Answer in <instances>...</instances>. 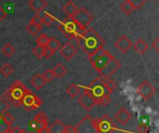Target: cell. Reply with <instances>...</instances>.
<instances>
[{
  "instance_id": "d4e9b609",
  "label": "cell",
  "mask_w": 159,
  "mask_h": 133,
  "mask_svg": "<svg viewBox=\"0 0 159 133\" xmlns=\"http://www.w3.org/2000/svg\"><path fill=\"white\" fill-rule=\"evenodd\" d=\"M1 50H2V53H3L6 57H7V58L12 57V56L14 55V53H15V48H14L11 44H9V43L5 44V45L3 46V48H2Z\"/></svg>"
},
{
  "instance_id": "ab89813d",
  "label": "cell",
  "mask_w": 159,
  "mask_h": 133,
  "mask_svg": "<svg viewBox=\"0 0 159 133\" xmlns=\"http://www.w3.org/2000/svg\"><path fill=\"white\" fill-rule=\"evenodd\" d=\"M19 130H20V129H18L17 127H12V126H10V127H8V128H7L3 133H18L19 132Z\"/></svg>"
},
{
  "instance_id": "ffe728a7",
  "label": "cell",
  "mask_w": 159,
  "mask_h": 133,
  "mask_svg": "<svg viewBox=\"0 0 159 133\" xmlns=\"http://www.w3.org/2000/svg\"><path fill=\"white\" fill-rule=\"evenodd\" d=\"M46 83H47V82H46V80L44 79L42 74L35 75V76L31 79V84H32V86H33L35 89H37V90H38V89H41L45 86Z\"/></svg>"
},
{
  "instance_id": "3957f363",
  "label": "cell",
  "mask_w": 159,
  "mask_h": 133,
  "mask_svg": "<svg viewBox=\"0 0 159 133\" xmlns=\"http://www.w3.org/2000/svg\"><path fill=\"white\" fill-rule=\"evenodd\" d=\"M113 58L114 56L104 47H101L94 52L89 54V61L97 72L101 71Z\"/></svg>"
},
{
  "instance_id": "836d02e7",
  "label": "cell",
  "mask_w": 159,
  "mask_h": 133,
  "mask_svg": "<svg viewBox=\"0 0 159 133\" xmlns=\"http://www.w3.org/2000/svg\"><path fill=\"white\" fill-rule=\"evenodd\" d=\"M128 1L131 4L134 9H138V8H141L143 6H144V4L148 0H128Z\"/></svg>"
},
{
  "instance_id": "74e56055",
  "label": "cell",
  "mask_w": 159,
  "mask_h": 133,
  "mask_svg": "<svg viewBox=\"0 0 159 133\" xmlns=\"http://www.w3.org/2000/svg\"><path fill=\"white\" fill-rule=\"evenodd\" d=\"M54 54V52L50 49V48H48V47H45V53H44V58H46V59H49L52 55Z\"/></svg>"
},
{
  "instance_id": "30bf717a",
  "label": "cell",
  "mask_w": 159,
  "mask_h": 133,
  "mask_svg": "<svg viewBox=\"0 0 159 133\" xmlns=\"http://www.w3.org/2000/svg\"><path fill=\"white\" fill-rule=\"evenodd\" d=\"M120 67H121V62L114 57L101 71L98 72V74L102 78H109L112 77L115 75V73L120 69Z\"/></svg>"
},
{
  "instance_id": "60d3db41",
  "label": "cell",
  "mask_w": 159,
  "mask_h": 133,
  "mask_svg": "<svg viewBox=\"0 0 159 133\" xmlns=\"http://www.w3.org/2000/svg\"><path fill=\"white\" fill-rule=\"evenodd\" d=\"M7 17V12L5 11V9L0 6V22Z\"/></svg>"
},
{
  "instance_id": "cb8c5ba5",
  "label": "cell",
  "mask_w": 159,
  "mask_h": 133,
  "mask_svg": "<svg viewBox=\"0 0 159 133\" xmlns=\"http://www.w3.org/2000/svg\"><path fill=\"white\" fill-rule=\"evenodd\" d=\"M13 72H14V67L12 65H10L9 63H5L0 68V73L5 77H8L9 76H11L13 74Z\"/></svg>"
},
{
  "instance_id": "f1b7e54d",
  "label": "cell",
  "mask_w": 159,
  "mask_h": 133,
  "mask_svg": "<svg viewBox=\"0 0 159 133\" xmlns=\"http://www.w3.org/2000/svg\"><path fill=\"white\" fill-rule=\"evenodd\" d=\"M104 79V83H105V86L107 88V90L109 91V93H112L114 92L116 88H117V85L116 83V81L114 79H112L111 77L109 78H103Z\"/></svg>"
},
{
  "instance_id": "9c48e42d",
  "label": "cell",
  "mask_w": 159,
  "mask_h": 133,
  "mask_svg": "<svg viewBox=\"0 0 159 133\" xmlns=\"http://www.w3.org/2000/svg\"><path fill=\"white\" fill-rule=\"evenodd\" d=\"M75 133H98L94 118H92L90 116H86L75 127Z\"/></svg>"
},
{
  "instance_id": "6da1fadb",
  "label": "cell",
  "mask_w": 159,
  "mask_h": 133,
  "mask_svg": "<svg viewBox=\"0 0 159 133\" xmlns=\"http://www.w3.org/2000/svg\"><path fill=\"white\" fill-rule=\"evenodd\" d=\"M77 45L84 50L88 55L94 52L101 47H103L105 42L99 35V34L92 28L85 29L76 37Z\"/></svg>"
},
{
  "instance_id": "f546056e",
  "label": "cell",
  "mask_w": 159,
  "mask_h": 133,
  "mask_svg": "<svg viewBox=\"0 0 159 133\" xmlns=\"http://www.w3.org/2000/svg\"><path fill=\"white\" fill-rule=\"evenodd\" d=\"M9 103L4 96H0V116H3L9 109Z\"/></svg>"
},
{
  "instance_id": "7402d4cb",
  "label": "cell",
  "mask_w": 159,
  "mask_h": 133,
  "mask_svg": "<svg viewBox=\"0 0 159 133\" xmlns=\"http://www.w3.org/2000/svg\"><path fill=\"white\" fill-rule=\"evenodd\" d=\"M77 7L76 5L72 1V0H69L63 7H62V10L68 15V17H73V15L76 12L77 10Z\"/></svg>"
},
{
  "instance_id": "7bdbcfd3",
  "label": "cell",
  "mask_w": 159,
  "mask_h": 133,
  "mask_svg": "<svg viewBox=\"0 0 159 133\" xmlns=\"http://www.w3.org/2000/svg\"><path fill=\"white\" fill-rule=\"evenodd\" d=\"M29 133H35V132H34V131H32V132H29Z\"/></svg>"
},
{
  "instance_id": "484cf974",
  "label": "cell",
  "mask_w": 159,
  "mask_h": 133,
  "mask_svg": "<svg viewBox=\"0 0 159 133\" xmlns=\"http://www.w3.org/2000/svg\"><path fill=\"white\" fill-rule=\"evenodd\" d=\"M79 91H80V87L77 86V85H75V84H72V85H70V86L66 89L67 94H68L72 99H75V98L78 95Z\"/></svg>"
},
{
  "instance_id": "4316f807",
  "label": "cell",
  "mask_w": 159,
  "mask_h": 133,
  "mask_svg": "<svg viewBox=\"0 0 159 133\" xmlns=\"http://www.w3.org/2000/svg\"><path fill=\"white\" fill-rule=\"evenodd\" d=\"M26 30L33 35V36H36L39 33H40V31L42 30V26H37V25H35V24H34L33 22H29L28 24H27V26H26Z\"/></svg>"
},
{
  "instance_id": "d6986e66",
  "label": "cell",
  "mask_w": 159,
  "mask_h": 133,
  "mask_svg": "<svg viewBox=\"0 0 159 133\" xmlns=\"http://www.w3.org/2000/svg\"><path fill=\"white\" fill-rule=\"evenodd\" d=\"M149 48V46L147 44V42L143 39V38H139L136 43L134 44V49L137 53L139 54H144Z\"/></svg>"
},
{
  "instance_id": "4fadbf2b",
  "label": "cell",
  "mask_w": 159,
  "mask_h": 133,
  "mask_svg": "<svg viewBox=\"0 0 159 133\" xmlns=\"http://www.w3.org/2000/svg\"><path fill=\"white\" fill-rule=\"evenodd\" d=\"M77 102H78V103H79L84 109H86L87 111L92 110V109L97 105L94 97L87 90L86 88H85V89H84V92H83V93L80 95V97L77 99Z\"/></svg>"
},
{
  "instance_id": "8992f818",
  "label": "cell",
  "mask_w": 159,
  "mask_h": 133,
  "mask_svg": "<svg viewBox=\"0 0 159 133\" xmlns=\"http://www.w3.org/2000/svg\"><path fill=\"white\" fill-rule=\"evenodd\" d=\"M94 122L98 133H114L117 130L116 125L108 116H103L101 118L94 119Z\"/></svg>"
},
{
  "instance_id": "52a82bcc",
  "label": "cell",
  "mask_w": 159,
  "mask_h": 133,
  "mask_svg": "<svg viewBox=\"0 0 159 133\" xmlns=\"http://www.w3.org/2000/svg\"><path fill=\"white\" fill-rule=\"evenodd\" d=\"M41 104H42V102L40 98L28 89L22 98L20 107L22 106L23 109H25L26 111H33V110L39 108Z\"/></svg>"
},
{
  "instance_id": "9a60e30c",
  "label": "cell",
  "mask_w": 159,
  "mask_h": 133,
  "mask_svg": "<svg viewBox=\"0 0 159 133\" xmlns=\"http://www.w3.org/2000/svg\"><path fill=\"white\" fill-rule=\"evenodd\" d=\"M131 118L132 115L126 107H121L115 115V120L120 125H126Z\"/></svg>"
},
{
  "instance_id": "2e32d148",
  "label": "cell",
  "mask_w": 159,
  "mask_h": 133,
  "mask_svg": "<svg viewBox=\"0 0 159 133\" xmlns=\"http://www.w3.org/2000/svg\"><path fill=\"white\" fill-rule=\"evenodd\" d=\"M115 46L122 52V53H127L128 50L132 47V42L131 40L127 36V35H121L116 42Z\"/></svg>"
},
{
  "instance_id": "8d00e7d4",
  "label": "cell",
  "mask_w": 159,
  "mask_h": 133,
  "mask_svg": "<svg viewBox=\"0 0 159 133\" xmlns=\"http://www.w3.org/2000/svg\"><path fill=\"white\" fill-rule=\"evenodd\" d=\"M31 22H33L34 24L37 25V26H42L43 24V21H42V17L39 14H36L33 17V19L30 21Z\"/></svg>"
},
{
  "instance_id": "ac0fdd59",
  "label": "cell",
  "mask_w": 159,
  "mask_h": 133,
  "mask_svg": "<svg viewBox=\"0 0 159 133\" xmlns=\"http://www.w3.org/2000/svg\"><path fill=\"white\" fill-rule=\"evenodd\" d=\"M48 129L49 133H68L66 131V125H64L61 120H56Z\"/></svg>"
},
{
  "instance_id": "5b68a950",
  "label": "cell",
  "mask_w": 159,
  "mask_h": 133,
  "mask_svg": "<svg viewBox=\"0 0 159 133\" xmlns=\"http://www.w3.org/2000/svg\"><path fill=\"white\" fill-rule=\"evenodd\" d=\"M59 29L61 33L68 39H72L74 37H76L82 31L85 29L81 28L72 17H69L68 19L61 21L59 25Z\"/></svg>"
},
{
  "instance_id": "f35d334b",
  "label": "cell",
  "mask_w": 159,
  "mask_h": 133,
  "mask_svg": "<svg viewBox=\"0 0 159 133\" xmlns=\"http://www.w3.org/2000/svg\"><path fill=\"white\" fill-rule=\"evenodd\" d=\"M152 48L157 51H159V37H157L153 42H152Z\"/></svg>"
},
{
  "instance_id": "e0dca14e",
  "label": "cell",
  "mask_w": 159,
  "mask_h": 133,
  "mask_svg": "<svg viewBox=\"0 0 159 133\" xmlns=\"http://www.w3.org/2000/svg\"><path fill=\"white\" fill-rule=\"evenodd\" d=\"M28 5L31 9L34 10L36 14H39L48 7V3L46 0H30Z\"/></svg>"
},
{
  "instance_id": "4dcf8cb0",
  "label": "cell",
  "mask_w": 159,
  "mask_h": 133,
  "mask_svg": "<svg viewBox=\"0 0 159 133\" xmlns=\"http://www.w3.org/2000/svg\"><path fill=\"white\" fill-rule=\"evenodd\" d=\"M2 120H3V122H4L7 127H10V126H12V124H13L15 118H14V117H13L10 113L6 112V113L2 116Z\"/></svg>"
},
{
  "instance_id": "e575fe53",
  "label": "cell",
  "mask_w": 159,
  "mask_h": 133,
  "mask_svg": "<svg viewBox=\"0 0 159 133\" xmlns=\"http://www.w3.org/2000/svg\"><path fill=\"white\" fill-rule=\"evenodd\" d=\"M42 21H43V24H45L46 26H50L52 24V22L54 21V18H53L52 15L46 13L42 17Z\"/></svg>"
},
{
  "instance_id": "d590c367",
  "label": "cell",
  "mask_w": 159,
  "mask_h": 133,
  "mask_svg": "<svg viewBox=\"0 0 159 133\" xmlns=\"http://www.w3.org/2000/svg\"><path fill=\"white\" fill-rule=\"evenodd\" d=\"M42 76H43V77H44V79L46 80V82H47V83H48V82L52 81V80H53V78H54V75H53V73H52V70H51V69L46 70V71L42 74Z\"/></svg>"
},
{
  "instance_id": "44dd1931",
  "label": "cell",
  "mask_w": 159,
  "mask_h": 133,
  "mask_svg": "<svg viewBox=\"0 0 159 133\" xmlns=\"http://www.w3.org/2000/svg\"><path fill=\"white\" fill-rule=\"evenodd\" d=\"M52 73L54 75V77H58V78H61V77H63L64 76H66L67 74V69L66 67L61 64V63H58L56 64L52 69Z\"/></svg>"
},
{
  "instance_id": "83f0119b",
  "label": "cell",
  "mask_w": 159,
  "mask_h": 133,
  "mask_svg": "<svg viewBox=\"0 0 159 133\" xmlns=\"http://www.w3.org/2000/svg\"><path fill=\"white\" fill-rule=\"evenodd\" d=\"M120 10H121L124 14L129 15V14L134 10V8H133V7L131 6V4H130L128 0H125V1L120 5Z\"/></svg>"
},
{
  "instance_id": "b9f144b4",
  "label": "cell",
  "mask_w": 159,
  "mask_h": 133,
  "mask_svg": "<svg viewBox=\"0 0 159 133\" xmlns=\"http://www.w3.org/2000/svg\"><path fill=\"white\" fill-rule=\"evenodd\" d=\"M35 133H49V132H48V128H46V129H44V130H42V131H38V132H35Z\"/></svg>"
},
{
  "instance_id": "7c38bea8",
  "label": "cell",
  "mask_w": 159,
  "mask_h": 133,
  "mask_svg": "<svg viewBox=\"0 0 159 133\" xmlns=\"http://www.w3.org/2000/svg\"><path fill=\"white\" fill-rule=\"evenodd\" d=\"M155 88L148 80H143L137 88V93L145 101L150 100L155 95Z\"/></svg>"
},
{
  "instance_id": "1f68e13d",
  "label": "cell",
  "mask_w": 159,
  "mask_h": 133,
  "mask_svg": "<svg viewBox=\"0 0 159 133\" xmlns=\"http://www.w3.org/2000/svg\"><path fill=\"white\" fill-rule=\"evenodd\" d=\"M33 53L34 54V56L37 58V59H42L44 58V53H45V47H42V46H39L37 45L36 47H34L33 48Z\"/></svg>"
},
{
  "instance_id": "d6a6232c",
  "label": "cell",
  "mask_w": 159,
  "mask_h": 133,
  "mask_svg": "<svg viewBox=\"0 0 159 133\" xmlns=\"http://www.w3.org/2000/svg\"><path fill=\"white\" fill-rule=\"evenodd\" d=\"M48 36L46 34H40L39 35H37L36 37V44L39 45V46H42V47H46L47 46V43L48 41Z\"/></svg>"
},
{
  "instance_id": "277c9868",
  "label": "cell",
  "mask_w": 159,
  "mask_h": 133,
  "mask_svg": "<svg viewBox=\"0 0 159 133\" xmlns=\"http://www.w3.org/2000/svg\"><path fill=\"white\" fill-rule=\"evenodd\" d=\"M86 89L94 97V99L96 101V103L102 98L111 94L107 90V88H106L105 83H104V79L102 77H101V76H98L95 79H93Z\"/></svg>"
},
{
  "instance_id": "603a6c76",
  "label": "cell",
  "mask_w": 159,
  "mask_h": 133,
  "mask_svg": "<svg viewBox=\"0 0 159 133\" xmlns=\"http://www.w3.org/2000/svg\"><path fill=\"white\" fill-rule=\"evenodd\" d=\"M48 48H50L54 53L59 50V48H61V43L59 42V40H57L55 37H49L48 38V41L47 43V46Z\"/></svg>"
},
{
  "instance_id": "7a4b0ae2",
  "label": "cell",
  "mask_w": 159,
  "mask_h": 133,
  "mask_svg": "<svg viewBox=\"0 0 159 133\" xmlns=\"http://www.w3.org/2000/svg\"><path fill=\"white\" fill-rule=\"evenodd\" d=\"M27 90L28 89L25 88V86L20 80H17L7 89L4 97L9 103L13 104L15 107H20L22 98Z\"/></svg>"
},
{
  "instance_id": "8fae6325",
  "label": "cell",
  "mask_w": 159,
  "mask_h": 133,
  "mask_svg": "<svg viewBox=\"0 0 159 133\" xmlns=\"http://www.w3.org/2000/svg\"><path fill=\"white\" fill-rule=\"evenodd\" d=\"M30 128L32 131L38 132L46 128H48V117L45 113L40 112L38 113L34 119L30 122Z\"/></svg>"
},
{
  "instance_id": "5bb4252c",
  "label": "cell",
  "mask_w": 159,
  "mask_h": 133,
  "mask_svg": "<svg viewBox=\"0 0 159 133\" xmlns=\"http://www.w3.org/2000/svg\"><path fill=\"white\" fill-rule=\"evenodd\" d=\"M59 51L67 62H70L76 54V48L71 43H65L59 48Z\"/></svg>"
},
{
  "instance_id": "ba28073f",
  "label": "cell",
  "mask_w": 159,
  "mask_h": 133,
  "mask_svg": "<svg viewBox=\"0 0 159 133\" xmlns=\"http://www.w3.org/2000/svg\"><path fill=\"white\" fill-rule=\"evenodd\" d=\"M72 18L83 29H87V27L89 26V24L93 21V16L85 7L78 8Z\"/></svg>"
}]
</instances>
